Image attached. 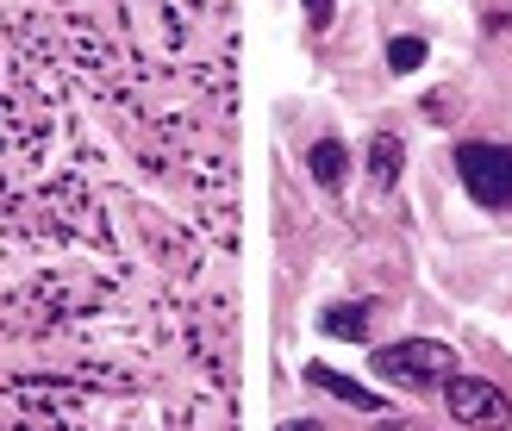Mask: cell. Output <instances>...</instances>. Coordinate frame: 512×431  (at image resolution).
I'll use <instances>...</instances> for the list:
<instances>
[{
	"instance_id": "1",
	"label": "cell",
	"mask_w": 512,
	"mask_h": 431,
	"mask_svg": "<svg viewBox=\"0 0 512 431\" xmlns=\"http://www.w3.org/2000/svg\"><path fill=\"white\" fill-rule=\"evenodd\" d=\"M375 375L394 388H438L456 375V350L438 338H400V344H381L375 350Z\"/></svg>"
},
{
	"instance_id": "2",
	"label": "cell",
	"mask_w": 512,
	"mask_h": 431,
	"mask_svg": "<svg viewBox=\"0 0 512 431\" xmlns=\"http://www.w3.org/2000/svg\"><path fill=\"white\" fill-rule=\"evenodd\" d=\"M456 169L481 207H512V144H463Z\"/></svg>"
},
{
	"instance_id": "3",
	"label": "cell",
	"mask_w": 512,
	"mask_h": 431,
	"mask_svg": "<svg viewBox=\"0 0 512 431\" xmlns=\"http://www.w3.org/2000/svg\"><path fill=\"white\" fill-rule=\"evenodd\" d=\"M444 400H450V419L481 425V431H500V425L512 419V400L488 382V375H450V382H444Z\"/></svg>"
},
{
	"instance_id": "4",
	"label": "cell",
	"mask_w": 512,
	"mask_h": 431,
	"mask_svg": "<svg viewBox=\"0 0 512 431\" xmlns=\"http://www.w3.org/2000/svg\"><path fill=\"white\" fill-rule=\"evenodd\" d=\"M306 382H313V388H325V394H338L344 407H356V413H381V394H369L363 382H350V375L325 369V363H313V369H306Z\"/></svg>"
},
{
	"instance_id": "5",
	"label": "cell",
	"mask_w": 512,
	"mask_h": 431,
	"mask_svg": "<svg viewBox=\"0 0 512 431\" xmlns=\"http://www.w3.org/2000/svg\"><path fill=\"white\" fill-rule=\"evenodd\" d=\"M306 169H313V182L319 188H344V175H350V150L338 138H319L313 150H306Z\"/></svg>"
},
{
	"instance_id": "6",
	"label": "cell",
	"mask_w": 512,
	"mask_h": 431,
	"mask_svg": "<svg viewBox=\"0 0 512 431\" xmlns=\"http://www.w3.org/2000/svg\"><path fill=\"white\" fill-rule=\"evenodd\" d=\"M400 163H406V144H400L394 132H375V138H369V175H375L381 188H394V182H400Z\"/></svg>"
},
{
	"instance_id": "7",
	"label": "cell",
	"mask_w": 512,
	"mask_h": 431,
	"mask_svg": "<svg viewBox=\"0 0 512 431\" xmlns=\"http://www.w3.org/2000/svg\"><path fill=\"white\" fill-rule=\"evenodd\" d=\"M319 325H325L331 338H350L356 344V338H369V307H325Z\"/></svg>"
},
{
	"instance_id": "8",
	"label": "cell",
	"mask_w": 512,
	"mask_h": 431,
	"mask_svg": "<svg viewBox=\"0 0 512 431\" xmlns=\"http://www.w3.org/2000/svg\"><path fill=\"white\" fill-rule=\"evenodd\" d=\"M388 63H394L400 75H413V69L425 63V38H394V44H388Z\"/></svg>"
},
{
	"instance_id": "9",
	"label": "cell",
	"mask_w": 512,
	"mask_h": 431,
	"mask_svg": "<svg viewBox=\"0 0 512 431\" xmlns=\"http://www.w3.org/2000/svg\"><path fill=\"white\" fill-rule=\"evenodd\" d=\"M306 19H313V25H325V19H331V0H306Z\"/></svg>"
},
{
	"instance_id": "10",
	"label": "cell",
	"mask_w": 512,
	"mask_h": 431,
	"mask_svg": "<svg viewBox=\"0 0 512 431\" xmlns=\"http://www.w3.org/2000/svg\"><path fill=\"white\" fill-rule=\"evenodd\" d=\"M281 431H325V425H319V419H288Z\"/></svg>"
},
{
	"instance_id": "11",
	"label": "cell",
	"mask_w": 512,
	"mask_h": 431,
	"mask_svg": "<svg viewBox=\"0 0 512 431\" xmlns=\"http://www.w3.org/2000/svg\"><path fill=\"white\" fill-rule=\"evenodd\" d=\"M381 431H425V425H413V419H388Z\"/></svg>"
}]
</instances>
